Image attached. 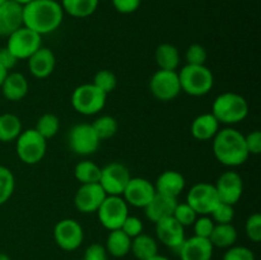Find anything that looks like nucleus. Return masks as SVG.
I'll return each instance as SVG.
<instances>
[{
    "instance_id": "nucleus-1",
    "label": "nucleus",
    "mask_w": 261,
    "mask_h": 260,
    "mask_svg": "<svg viewBox=\"0 0 261 260\" xmlns=\"http://www.w3.org/2000/svg\"><path fill=\"white\" fill-rule=\"evenodd\" d=\"M64 10L56 0H32L23 5V25L38 35H48L60 27Z\"/></svg>"
},
{
    "instance_id": "nucleus-2",
    "label": "nucleus",
    "mask_w": 261,
    "mask_h": 260,
    "mask_svg": "<svg viewBox=\"0 0 261 260\" xmlns=\"http://www.w3.org/2000/svg\"><path fill=\"white\" fill-rule=\"evenodd\" d=\"M213 153L219 163L227 167H239L249 158L245 135L233 127L219 129L213 138Z\"/></svg>"
},
{
    "instance_id": "nucleus-3",
    "label": "nucleus",
    "mask_w": 261,
    "mask_h": 260,
    "mask_svg": "<svg viewBox=\"0 0 261 260\" xmlns=\"http://www.w3.org/2000/svg\"><path fill=\"white\" fill-rule=\"evenodd\" d=\"M212 114L219 124L234 125L244 121L249 115V103L244 96L234 92H224L216 97L212 105Z\"/></svg>"
},
{
    "instance_id": "nucleus-4",
    "label": "nucleus",
    "mask_w": 261,
    "mask_h": 260,
    "mask_svg": "<svg viewBox=\"0 0 261 260\" xmlns=\"http://www.w3.org/2000/svg\"><path fill=\"white\" fill-rule=\"evenodd\" d=\"M181 91L193 97L208 94L214 86V76L211 69L205 65L186 64L177 71Z\"/></svg>"
},
{
    "instance_id": "nucleus-5",
    "label": "nucleus",
    "mask_w": 261,
    "mask_h": 260,
    "mask_svg": "<svg viewBox=\"0 0 261 260\" xmlns=\"http://www.w3.org/2000/svg\"><path fill=\"white\" fill-rule=\"evenodd\" d=\"M107 94L93 83L78 86L71 93V106L78 114L92 116L102 111L106 105Z\"/></svg>"
},
{
    "instance_id": "nucleus-6",
    "label": "nucleus",
    "mask_w": 261,
    "mask_h": 260,
    "mask_svg": "<svg viewBox=\"0 0 261 260\" xmlns=\"http://www.w3.org/2000/svg\"><path fill=\"white\" fill-rule=\"evenodd\" d=\"M17 155L25 165H36L46 154L47 140L41 137L36 129L22 130L17 138Z\"/></svg>"
},
{
    "instance_id": "nucleus-7",
    "label": "nucleus",
    "mask_w": 261,
    "mask_h": 260,
    "mask_svg": "<svg viewBox=\"0 0 261 260\" xmlns=\"http://www.w3.org/2000/svg\"><path fill=\"white\" fill-rule=\"evenodd\" d=\"M97 214L105 228L109 231L120 229L126 217L129 216V205L122 196L107 195L99 205Z\"/></svg>"
},
{
    "instance_id": "nucleus-8",
    "label": "nucleus",
    "mask_w": 261,
    "mask_h": 260,
    "mask_svg": "<svg viewBox=\"0 0 261 260\" xmlns=\"http://www.w3.org/2000/svg\"><path fill=\"white\" fill-rule=\"evenodd\" d=\"M41 46H42L41 35L24 25L8 36L7 47L18 60H27Z\"/></svg>"
},
{
    "instance_id": "nucleus-9",
    "label": "nucleus",
    "mask_w": 261,
    "mask_h": 260,
    "mask_svg": "<svg viewBox=\"0 0 261 260\" xmlns=\"http://www.w3.org/2000/svg\"><path fill=\"white\" fill-rule=\"evenodd\" d=\"M68 143L70 149L78 155H91L99 148V138L92 127V124L81 122L74 125L68 135Z\"/></svg>"
},
{
    "instance_id": "nucleus-10",
    "label": "nucleus",
    "mask_w": 261,
    "mask_h": 260,
    "mask_svg": "<svg viewBox=\"0 0 261 260\" xmlns=\"http://www.w3.org/2000/svg\"><path fill=\"white\" fill-rule=\"evenodd\" d=\"M149 89L158 101L168 102L175 99L181 92L177 70L160 69L155 71L149 81Z\"/></svg>"
},
{
    "instance_id": "nucleus-11",
    "label": "nucleus",
    "mask_w": 261,
    "mask_h": 260,
    "mask_svg": "<svg viewBox=\"0 0 261 260\" xmlns=\"http://www.w3.org/2000/svg\"><path fill=\"white\" fill-rule=\"evenodd\" d=\"M130 178L132 175L129 168L124 163L111 162L101 168V177L98 184L107 195L121 196Z\"/></svg>"
},
{
    "instance_id": "nucleus-12",
    "label": "nucleus",
    "mask_w": 261,
    "mask_h": 260,
    "mask_svg": "<svg viewBox=\"0 0 261 260\" xmlns=\"http://www.w3.org/2000/svg\"><path fill=\"white\" fill-rule=\"evenodd\" d=\"M219 201L216 188L209 183L195 184L186 196V203L198 216H209Z\"/></svg>"
},
{
    "instance_id": "nucleus-13",
    "label": "nucleus",
    "mask_w": 261,
    "mask_h": 260,
    "mask_svg": "<svg viewBox=\"0 0 261 260\" xmlns=\"http://www.w3.org/2000/svg\"><path fill=\"white\" fill-rule=\"evenodd\" d=\"M54 240L61 250L74 251L83 244V228L75 219H61L54 227Z\"/></svg>"
},
{
    "instance_id": "nucleus-14",
    "label": "nucleus",
    "mask_w": 261,
    "mask_h": 260,
    "mask_svg": "<svg viewBox=\"0 0 261 260\" xmlns=\"http://www.w3.org/2000/svg\"><path fill=\"white\" fill-rule=\"evenodd\" d=\"M155 195L154 185L144 177H132L122 193V198L127 205L135 208H145Z\"/></svg>"
},
{
    "instance_id": "nucleus-15",
    "label": "nucleus",
    "mask_w": 261,
    "mask_h": 260,
    "mask_svg": "<svg viewBox=\"0 0 261 260\" xmlns=\"http://www.w3.org/2000/svg\"><path fill=\"white\" fill-rule=\"evenodd\" d=\"M106 196L99 184H82L74 195V205L81 213H96Z\"/></svg>"
},
{
    "instance_id": "nucleus-16",
    "label": "nucleus",
    "mask_w": 261,
    "mask_h": 260,
    "mask_svg": "<svg viewBox=\"0 0 261 260\" xmlns=\"http://www.w3.org/2000/svg\"><path fill=\"white\" fill-rule=\"evenodd\" d=\"M214 188L218 194L219 200L234 205L241 199L244 193V181L241 175L236 171H226L219 176Z\"/></svg>"
},
{
    "instance_id": "nucleus-17",
    "label": "nucleus",
    "mask_w": 261,
    "mask_h": 260,
    "mask_svg": "<svg viewBox=\"0 0 261 260\" xmlns=\"http://www.w3.org/2000/svg\"><path fill=\"white\" fill-rule=\"evenodd\" d=\"M157 240L170 249L178 250L185 241V227L178 223L172 216L163 218L155 223Z\"/></svg>"
},
{
    "instance_id": "nucleus-18",
    "label": "nucleus",
    "mask_w": 261,
    "mask_h": 260,
    "mask_svg": "<svg viewBox=\"0 0 261 260\" xmlns=\"http://www.w3.org/2000/svg\"><path fill=\"white\" fill-rule=\"evenodd\" d=\"M23 27V5L14 0L0 4V36L8 37Z\"/></svg>"
},
{
    "instance_id": "nucleus-19",
    "label": "nucleus",
    "mask_w": 261,
    "mask_h": 260,
    "mask_svg": "<svg viewBox=\"0 0 261 260\" xmlns=\"http://www.w3.org/2000/svg\"><path fill=\"white\" fill-rule=\"evenodd\" d=\"M177 251L181 260H211L214 247L209 239L194 235L190 239H185Z\"/></svg>"
},
{
    "instance_id": "nucleus-20",
    "label": "nucleus",
    "mask_w": 261,
    "mask_h": 260,
    "mask_svg": "<svg viewBox=\"0 0 261 260\" xmlns=\"http://www.w3.org/2000/svg\"><path fill=\"white\" fill-rule=\"evenodd\" d=\"M28 60V69L30 73L37 79H45L53 74L56 66V59L53 51L47 47L41 46L33 55H31Z\"/></svg>"
},
{
    "instance_id": "nucleus-21",
    "label": "nucleus",
    "mask_w": 261,
    "mask_h": 260,
    "mask_svg": "<svg viewBox=\"0 0 261 260\" xmlns=\"http://www.w3.org/2000/svg\"><path fill=\"white\" fill-rule=\"evenodd\" d=\"M177 203V198H172V196L155 193V195L153 196L149 204L144 208L145 216H147V218L150 222L157 223L161 219L172 216Z\"/></svg>"
},
{
    "instance_id": "nucleus-22",
    "label": "nucleus",
    "mask_w": 261,
    "mask_h": 260,
    "mask_svg": "<svg viewBox=\"0 0 261 260\" xmlns=\"http://www.w3.org/2000/svg\"><path fill=\"white\" fill-rule=\"evenodd\" d=\"M185 177L180 172L173 170H167L163 171L158 176L157 181L154 184V189L155 193L172 196V198H177L182 193L184 189H185Z\"/></svg>"
},
{
    "instance_id": "nucleus-23",
    "label": "nucleus",
    "mask_w": 261,
    "mask_h": 260,
    "mask_svg": "<svg viewBox=\"0 0 261 260\" xmlns=\"http://www.w3.org/2000/svg\"><path fill=\"white\" fill-rule=\"evenodd\" d=\"M2 93L8 101L17 102L24 98L28 93V82L27 78L22 73L13 71L8 73L7 78L2 84Z\"/></svg>"
},
{
    "instance_id": "nucleus-24",
    "label": "nucleus",
    "mask_w": 261,
    "mask_h": 260,
    "mask_svg": "<svg viewBox=\"0 0 261 260\" xmlns=\"http://www.w3.org/2000/svg\"><path fill=\"white\" fill-rule=\"evenodd\" d=\"M219 122L218 120L214 117L212 112H206V114H201L196 116L193 120L190 126L191 135L195 139L201 140H211L216 137V134L219 130Z\"/></svg>"
},
{
    "instance_id": "nucleus-25",
    "label": "nucleus",
    "mask_w": 261,
    "mask_h": 260,
    "mask_svg": "<svg viewBox=\"0 0 261 260\" xmlns=\"http://www.w3.org/2000/svg\"><path fill=\"white\" fill-rule=\"evenodd\" d=\"M130 252L138 260H149L153 256L158 255V242L154 237L147 233H140L137 237L132 239V247Z\"/></svg>"
},
{
    "instance_id": "nucleus-26",
    "label": "nucleus",
    "mask_w": 261,
    "mask_h": 260,
    "mask_svg": "<svg viewBox=\"0 0 261 260\" xmlns=\"http://www.w3.org/2000/svg\"><path fill=\"white\" fill-rule=\"evenodd\" d=\"M105 247L107 250V254L111 256L124 257L130 252L132 239L122 229H114V231H110Z\"/></svg>"
},
{
    "instance_id": "nucleus-27",
    "label": "nucleus",
    "mask_w": 261,
    "mask_h": 260,
    "mask_svg": "<svg viewBox=\"0 0 261 260\" xmlns=\"http://www.w3.org/2000/svg\"><path fill=\"white\" fill-rule=\"evenodd\" d=\"M237 229L232 223H219L216 224L212 231L209 241L212 242L213 247L219 249H228L233 246L237 241Z\"/></svg>"
},
{
    "instance_id": "nucleus-28",
    "label": "nucleus",
    "mask_w": 261,
    "mask_h": 260,
    "mask_svg": "<svg viewBox=\"0 0 261 260\" xmlns=\"http://www.w3.org/2000/svg\"><path fill=\"white\" fill-rule=\"evenodd\" d=\"M154 59L162 70H177L180 65V53L172 43H161L155 48Z\"/></svg>"
},
{
    "instance_id": "nucleus-29",
    "label": "nucleus",
    "mask_w": 261,
    "mask_h": 260,
    "mask_svg": "<svg viewBox=\"0 0 261 260\" xmlns=\"http://www.w3.org/2000/svg\"><path fill=\"white\" fill-rule=\"evenodd\" d=\"M99 0H63L61 8L70 17L87 18L98 8Z\"/></svg>"
},
{
    "instance_id": "nucleus-30",
    "label": "nucleus",
    "mask_w": 261,
    "mask_h": 260,
    "mask_svg": "<svg viewBox=\"0 0 261 260\" xmlns=\"http://www.w3.org/2000/svg\"><path fill=\"white\" fill-rule=\"evenodd\" d=\"M20 133H22V122L17 115H0V142H13L19 137Z\"/></svg>"
},
{
    "instance_id": "nucleus-31",
    "label": "nucleus",
    "mask_w": 261,
    "mask_h": 260,
    "mask_svg": "<svg viewBox=\"0 0 261 260\" xmlns=\"http://www.w3.org/2000/svg\"><path fill=\"white\" fill-rule=\"evenodd\" d=\"M74 176L81 184H98L101 167L92 161H81L74 168Z\"/></svg>"
},
{
    "instance_id": "nucleus-32",
    "label": "nucleus",
    "mask_w": 261,
    "mask_h": 260,
    "mask_svg": "<svg viewBox=\"0 0 261 260\" xmlns=\"http://www.w3.org/2000/svg\"><path fill=\"white\" fill-rule=\"evenodd\" d=\"M92 127L96 132L99 140H105L110 139V138L116 134L117 130H119V124H117V120L114 116L105 115V116H99L98 119L94 120L92 122Z\"/></svg>"
},
{
    "instance_id": "nucleus-33",
    "label": "nucleus",
    "mask_w": 261,
    "mask_h": 260,
    "mask_svg": "<svg viewBox=\"0 0 261 260\" xmlns=\"http://www.w3.org/2000/svg\"><path fill=\"white\" fill-rule=\"evenodd\" d=\"M59 127H60V121H59V117L56 115L43 114L37 120V124H36L35 129L41 137L47 140L58 134Z\"/></svg>"
},
{
    "instance_id": "nucleus-34",
    "label": "nucleus",
    "mask_w": 261,
    "mask_h": 260,
    "mask_svg": "<svg viewBox=\"0 0 261 260\" xmlns=\"http://www.w3.org/2000/svg\"><path fill=\"white\" fill-rule=\"evenodd\" d=\"M15 189V178L12 171L5 166H0V205L7 203Z\"/></svg>"
},
{
    "instance_id": "nucleus-35",
    "label": "nucleus",
    "mask_w": 261,
    "mask_h": 260,
    "mask_svg": "<svg viewBox=\"0 0 261 260\" xmlns=\"http://www.w3.org/2000/svg\"><path fill=\"white\" fill-rule=\"evenodd\" d=\"M93 84L109 96L117 87V76L114 71L109 70V69H102V70L97 71L94 75Z\"/></svg>"
},
{
    "instance_id": "nucleus-36",
    "label": "nucleus",
    "mask_w": 261,
    "mask_h": 260,
    "mask_svg": "<svg viewBox=\"0 0 261 260\" xmlns=\"http://www.w3.org/2000/svg\"><path fill=\"white\" fill-rule=\"evenodd\" d=\"M172 217L178 222V223L182 224L184 227H188L193 226L195 219L198 218V214H196V212L185 201V203H177L175 211H173Z\"/></svg>"
},
{
    "instance_id": "nucleus-37",
    "label": "nucleus",
    "mask_w": 261,
    "mask_h": 260,
    "mask_svg": "<svg viewBox=\"0 0 261 260\" xmlns=\"http://www.w3.org/2000/svg\"><path fill=\"white\" fill-rule=\"evenodd\" d=\"M213 222L216 224L219 223H231L234 218V208L231 204L223 203V201H219L216 205V208L212 211V213L209 214Z\"/></svg>"
},
{
    "instance_id": "nucleus-38",
    "label": "nucleus",
    "mask_w": 261,
    "mask_h": 260,
    "mask_svg": "<svg viewBox=\"0 0 261 260\" xmlns=\"http://www.w3.org/2000/svg\"><path fill=\"white\" fill-rule=\"evenodd\" d=\"M206 58H208V53H206L205 47L201 46L200 43H193V45H190L186 48V64H190V65H205Z\"/></svg>"
},
{
    "instance_id": "nucleus-39",
    "label": "nucleus",
    "mask_w": 261,
    "mask_h": 260,
    "mask_svg": "<svg viewBox=\"0 0 261 260\" xmlns=\"http://www.w3.org/2000/svg\"><path fill=\"white\" fill-rule=\"evenodd\" d=\"M245 232H246V236L250 241H261V214L254 213L246 219V223H245Z\"/></svg>"
},
{
    "instance_id": "nucleus-40",
    "label": "nucleus",
    "mask_w": 261,
    "mask_h": 260,
    "mask_svg": "<svg viewBox=\"0 0 261 260\" xmlns=\"http://www.w3.org/2000/svg\"><path fill=\"white\" fill-rule=\"evenodd\" d=\"M194 232H195V236L204 237V239H209L212 235L216 223L213 222V219L209 216H200L195 219L194 222Z\"/></svg>"
},
{
    "instance_id": "nucleus-41",
    "label": "nucleus",
    "mask_w": 261,
    "mask_h": 260,
    "mask_svg": "<svg viewBox=\"0 0 261 260\" xmlns=\"http://www.w3.org/2000/svg\"><path fill=\"white\" fill-rule=\"evenodd\" d=\"M222 260H255V255L246 246H231L224 252Z\"/></svg>"
},
{
    "instance_id": "nucleus-42",
    "label": "nucleus",
    "mask_w": 261,
    "mask_h": 260,
    "mask_svg": "<svg viewBox=\"0 0 261 260\" xmlns=\"http://www.w3.org/2000/svg\"><path fill=\"white\" fill-rule=\"evenodd\" d=\"M120 229H122L130 239H134L138 235L143 233V222L138 217L127 216Z\"/></svg>"
},
{
    "instance_id": "nucleus-43",
    "label": "nucleus",
    "mask_w": 261,
    "mask_h": 260,
    "mask_svg": "<svg viewBox=\"0 0 261 260\" xmlns=\"http://www.w3.org/2000/svg\"><path fill=\"white\" fill-rule=\"evenodd\" d=\"M245 143H246V148L249 150V154L257 155L261 153V133L259 130H254V132L249 133L245 135Z\"/></svg>"
},
{
    "instance_id": "nucleus-44",
    "label": "nucleus",
    "mask_w": 261,
    "mask_h": 260,
    "mask_svg": "<svg viewBox=\"0 0 261 260\" xmlns=\"http://www.w3.org/2000/svg\"><path fill=\"white\" fill-rule=\"evenodd\" d=\"M107 250L101 244H92L84 251L83 260H109L107 259Z\"/></svg>"
},
{
    "instance_id": "nucleus-45",
    "label": "nucleus",
    "mask_w": 261,
    "mask_h": 260,
    "mask_svg": "<svg viewBox=\"0 0 261 260\" xmlns=\"http://www.w3.org/2000/svg\"><path fill=\"white\" fill-rule=\"evenodd\" d=\"M142 0H112L115 9L121 14H132L139 9Z\"/></svg>"
},
{
    "instance_id": "nucleus-46",
    "label": "nucleus",
    "mask_w": 261,
    "mask_h": 260,
    "mask_svg": "<svg viewBox=\"0 0 261 260\" xmlns=\"http://www.w3.org/2000/svg\"><path fill=\"white\" fill-rule=\"evenodd\" d=\"M17 63H18V59L10 53V50L7 47V46L0 48V65H2L3 68L7 69V70L9 71L10 69H13L15 65H17Z\"/></svg>"
},
{
    "instance_id": "nucleus-47",
    "label": "nucleus",
    "mask_w": 261,
    "mask_h": 260,
    "mask_svg": "<svg viewBox=\"0 0 261 260\" xmlns=\"http://www.w3.org/2000/svg\"><path fill=\"white\" fill-rule=\"evenodd\" d=\"M8 73H9V71H8L7 69H4L2 65H0V87H2V84H3V82H4V79L7 78Z\"/></svg>"
},
{
    "instance_id": "nucleus-48",
    "label": "nucleus",
    "mask_w": 261,
    "mask_h": 260,
    "mask_svg": "<svg viewBox=\"0 0 261 260\" xmlns=\"http://www.w3.org/2000/svg\"><path fill=\"white\" fill-rule=\"evenodd\" d=\"M149 260H170L168 259V257H166V256H162V255H155V256H153L152 259H149Z\"/></svg>"
},
{
    "instance_id": "nucleus-49",
    "label": "nucleus",
    "mask_w": 261,
    "mask_h": 260,
    "mask_svg": "<svg viewBox=\"0 0 261 260\" xmlns=\"http://www.w3.org/2000/svg\"><path fill=\"white\" fill-rule=\"evenodd\" d=\"M0 260H12V259H10L9 255L5 254V252H0Z\"/></svg>"
},
{
    "instance_id": "nucleus-50",
    "label": "nucleus",
    "mask_w": 261,
    "mask_h": 260,
    "mask_svg": "<svg viewBox=\"0 0 261 260\" xmlns=\"http://www.w3.org/2000/svg\"><path fill=\"white\" fill-rule=\"evenodd\" d=\"M14 2H17L18 4H20V5H25V4H28V3L32 2V0H14Z\"/></svg>"
},
{
    "instance_id": "nucleus-51",
    "label": "nucleus",
    "mask_w": 261,
    "mask_h": 260,
    "mask_svg": "<svg viewBox=\"0 0 261 260\" xmlns=\"http://www.w3.org/2000/svg\"><path fill=\"white\" fill-rule=\"evenodd\" d=\"M5 2H8V0H0V4H3V3H5Z\"/></svg>"
},
{
    "instance_id": "nucleus-52",
    "label": "nucleus",
    "mask_w": 261,
    "mask_h": 260,
    "mask_svg": "<svg viewBox=\"0 0 261 260\" xmlns=\"http://www.w3.org/2000/svg\"><path fill=\"white\" fill-rule=\"evenodd\" d=\"M81 260H83V259H81Z\"/></svg>"
}]
</instances>
